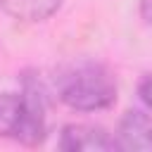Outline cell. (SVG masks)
Here are the masks:
<instances>
[{
	"label": "cell",
	"instance_id": "6da1fadb",
	"mask_svg": "<svg viewBox=\"0 0 152 152\" xmlns=\"http://www.w3.org/2000/svg\"><path fill=\"white\" fill-rule=\"evenodd\" d=\"M59 100L76 112L107 109L116 100L114 74L93 59H78L64 64L55 76Z\"/></svg>",
	"mask_w": 152,
	"mask_h": 152
},
{
	"label": "cell",
	"instance_id": "7a4b0ae2",
	"mask_svg": "<svg viewBox=\"0 0 152 152\" xmlns=\"http://www.w3.org/2000/svg\"><path fill=\"white\" fill-rule=\"evenodd\" d=\"M0 135H10L24 145L45 140V90L38 81L24 78L19 95H0Z\"/></svg>",
	"mask_w": 152,
	"mask_h": 152
},
{
	"label": "cell",
	"instance_id": "3957f363",
	"mask_svg": "<svg viewBox=\"0 0 152 152\" xmlns=\"http://www.w3.org/2000/svg\"><path fill=\"white\" fill-rule=\"evenodd\" d=\"M116 147L131 152H152V116L140 109H128L116 128Z\"/></svg>",
	"mask_w": 152,
	"mask_h": 152
},
{
	"label": "cell",
	"instance_id": "277c9868",
	"mask_svg": "<svg viewBox=\"0 0 152 152\" xmlns=\"http://www.w3.org/2000/svg\"><path fill=\"white\" fill-rule=\"evenodd\" d=\"M59 147L66 152H100V150H114L116 140L107 135L104 128L93 124H69L62 128Z\"/></svg>",
	"mask_w": 152,
	"mask_h": 152
},
{
	"label": "cell",
	"instance_id": "5b68a950",
	"mask_svg": "<svg viewBox=\"0 0 152 152\" xmlns=\"http://www.w3.org/2000/svg\"><path fill=\"white\" fill-rule=\"evenodd\" d=\"M59 5L62 0H0V7L19 21H45Z\"/></svg>",
	"mask_w": 152,
	"mask_h": 152
},
{
	"label": "cell",
	"instance_id": "8992f818",
	"mask_svg": "<svg viewBox=\"0 0 152 152\" xmlns=\"http://www.w3.org/2000/svg\"><path fill=\"white\" fill-rule=\"evenodd\" d=\"M138 93H140V100L152 109V74L142 76V81H140V86H138Z\"/></svg>",
	"mask_w": 152,
	"mask_h": 152
},
{
	"label": "cell",
	"instance_id": "52a82bcc",
	"mask_svg": "<svg viewBox=\"0 0 152 152\" xmlns=\"http://www.w3.org/2000/svg\"><path fill=\"white\" fill-rule=\"evenodd\" d=\"M140 14H142V19L152 26V0H140Z\"/></svg>",
	"mask_w": 152,
	"mask_h": 152
}]
</instances>
